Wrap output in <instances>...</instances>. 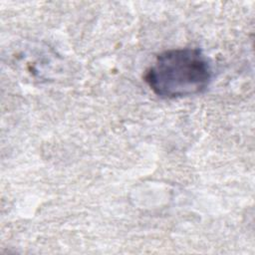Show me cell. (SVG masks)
Segmentation results:
<instances>
[{
    "label": "cell",
    "mask_w": 255,
    "mask_h": 255,
    "mask_svg": "<svg viewBox=\"0 0 255 255\" xmlns=\"http://www.w3.org/2000/svg\"><path fill=\"white\" fill-rule=\"evenodd\" d=\"M211 77V66L202 51L182 48L159 54L147 69L144 80L158 97L175 99L201 93Z\"/></svg>",
    "instance_id": "6da1fadb"
}]
</instances>
